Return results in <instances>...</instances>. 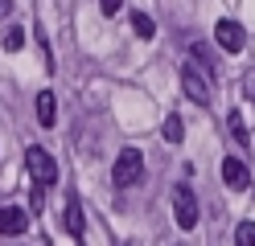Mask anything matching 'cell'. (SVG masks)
<instances>
[{"label":"cell","mask_w":255,"mask_h":246,"mask_svg":"<svg viewBox=\"0 0 255 246\" xmlns=\"http://www.w3.org/2000/svg\"><path fill=\"white\" fill-rule=\"evenodd\" d=\"M144 180V156H140V148H124L111 164V185L116 189H132Z\"/></svg>","instance_id":"obj_1"},{"label":"cell","mask_w":255,"mask_h":246,"mask_svg":"<svg viewBox=\"0 0 255 246\" xmlns=\"http://www.w3.org/2000/svg\"><path fill=\"white\" fill-rule=\"evenodd\" d=\"M181 86H185V94H189V103H198V107H210L214 86H210V74H206L198 62H185V66H181Z\"/></svg>","instance_id":"obj_2"},{"label":"cell","mask_w":255,"mask_h":246,"mask_svg":"<svg viewBox=\"0 0 255 246\" xmlns=\"http://www.w3.org/2000/svg\"><path fill=\"white\" fill-rule=\"evenodd\" d=\"M25 168H29V176H33L37 189H50L54 180H58V164H54V156L45 152V148H37V144L25 148Z\"/></svg>","instance_id":"obj_3"},{"label":"cell","mask_w":255,"mask_h":246,"mask_svg":"<svg viewBox=\"0 0 255 246\" xmlns=\"http://www.w3.org/2000/svg\"><path fill=\"white\" fill-rule=\"evenodd\" d=\"M173 218H177V230H194L198 226V197L189 185L173 189Z\"/></svg>","instance_id":"obj_4"},{"label":"cell","mask_w":255,"mask_h":246,"mask_svg":"<svg viewBox=\"0 0 255 246\" xmlns=\"http://www.w3.org/2000/svg\"><path fill=\"white\" fill-rule=\"evenodd\" d=\"M214 41L227 49V54H243V45H247V33L239 21H231V16H222V21L214 25Z\"/></svg>","instance_id":"obj_5"},{"label":"cell","mask_w":255,"mask_h":246,"mask_svg":"<svg viewBox=\"0 0 255 246\" xmlns=\"http://www.w3.org/2000/svg\"><path fill=\"white\" fill-rule=\"evenodd\" d=\"M222 185L235 189V193H243L251 185V172H247V160L243 156H227V160H222Z\"/></svg>","instance_id":"obj_6"},{"label":"cell","mask_w":255,"mask_h":246,"mask_svg":"<svg viewBox=\"0 0 255 246\" xmlns=\"http://www.w3.org/2000/svg\"><path fill=\"white\" fill-rule=\"evenodd\" d=\"M29 230V213L21 205H0V234H8V238H17Z\"/></svg>","instance_id":"obj_7"},{"label":"cell","mask_w":255,"mask_h":246,"mask_svg":"<svg viewBox=\"0 0 255 246\" xmlns=\"http://www.w3.org/2000/svg\"><path fill=\"white\" fill-rule=\"evenodd\" d=\"M62 226H66L74 238H83V205H78V197L66 201V209H62Z\"/></svg>","instance_id":"obj_8"},{"label":"cell","mask_w":255,"mask_h":246,"mask_svg":"<svg viewBox=\"0 0 255 246\" xmlns=\"http://www.w3.org/2000/svg\"><path fill=\"white\" fill-rule=\"evenodd\" d=\"M37 119H41V127H54V119H58L54 90H41V94H37Z\"/></svg>","instance_id":"obj_9"},{"label":"cell","mask_w":255,"mask_h":246,"mask_svg":"<svg viewBox=\"0 0 255 246\" xmlns=\"http://www.w3.org/2000/svg\"><path fill=\"white\" fill-rule=\"evenodd\" d=\"M132 33H136L140 41L156 37V25H152V16H148V12H132Z\"/></svg>","instance_id":"obj_10"},{"label":"cell","mask_w":255,"mask_h":246,"mask_svg":"<svg viewBox=\"0 0 255 246\" xmlns=\"http://www.w3.org/2000/svg\"><path fill=\"white\" fill-rule=\"evenodd\" d=\"M161 136H165L169 144H181V140H185V123H181V115H169L165 127H161Z\"/></svg>","instance_id":"obj_11"},{"label":"cell","mask_w":255,"mask_h":246,"mask_svg":"<svg viewBox=\"0 0 255 246\" xmlns=\"http://www.w3.org/2000/svg\"><path fill=\"white\" fill-rule=\"evenodd\" d=\"M227 127H231V136H235L239 144L247 148V140H251V131L243 127V115H239V111H231V115H227Z\"/></svg>","instance_id":"obj_12"},{"label":"cell","mask_w":255,"mask_h":246,"mask_svg":"<svg viewBox=\"0 0 255 246\" xmlns=\"http://www.w3.org/2000/svg\"><path fill=\"white\" fill-rule=\"evenodd\" d=\"M235 246H255V222H239L235 226Z\"/></svg>","instance_id":"obj_13"},{"label":"cell","mask_w":255,"mask_h":246,"mask_svg":"<svg viewBox=\"0 0 255 246\" xmlns=\"http://www.w3.org/2000/svg\"><path fill=\"white\" fill-rule=\"evenodd\" d=\"M21 45H25V29H21V25H12V29L4 33V49H8V54H17Z\"/></svg>","instance_id":"obj_14"},{"label":"cell","mask_w":255,"mask_h":246,"mask_svg":"<svg viewBox=\"0 0 255 246\" xmlns=\"http://www.w3.org/2000/svg\"><path fill=\"white\" fill-rule=\"evenodd\" d=\"M99 8H103V16H116L120 12V0H99Z\"/></svg>","instance_id":"obj_15"},{"label":"cell","mask_w":255,"mask_h":246,"mask_svg":"<svg viewBox=\"0 0 255 246\" xmlns=\"http://www.w3.org/2000/svg\"><path fill=\"white\" fill-rule=\"evenodd\" d=\"M8 12H12V0H0V21H4Z\"/></svg>","instance_id":"obj_16"}]
</instances>
